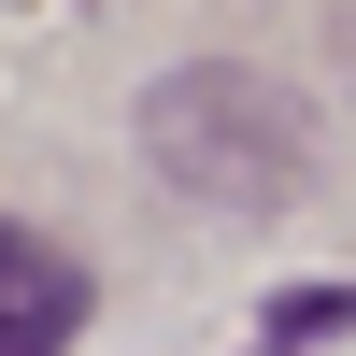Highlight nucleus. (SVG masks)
<instances>
[{
  "mask_svg": "<svg viewBox=\"0 0 356 356\" xmlns=\"http://www.w3.org/2000/svg\"><path fill=\"white\" fill-rule=\"evenodd\" d=\"M143 157H157L186 200L257 214V200L300 186L314 129H300V100H285V86H257V72H228V57H214V72H171L157 100H143Z\"/></svg>",
  "mask_w": 356,
  "mask_h": 356,
  "instance_id": "nucleus-1",
  "label": "nucleus"
},
{
  "mask_svg": "<svg viewBox=\"0 0 356 356\" xmlns=\"http://www.w3.org/2000/svg\"><path fill=\"white\" fill-rule=\"evenodd\" d=\"M72 328H86V271L0 214V356H57Z\"/></svg>",
  "mask_w": 356,
  "mask_h": 356,
  "instance_id": "nucleus-2",
  "label": "nucleus"
}]
</instances>
